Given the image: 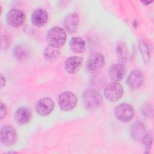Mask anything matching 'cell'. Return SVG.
I'll return each mask as SVG.
<instances>
[{
  "instance_id": "cell-5",
  "label": "cell",
  "mask_w": 154,
  "mask_h": 154,
  "mask_svg": "<svg viewBox=\"0 0 154 154\" xmlns=\"http://www.w3.org/2000/svg\"><path fill=\"white\" fill-rule=\"evenodd\" d=\"M17 134L16 129L10 125L4 126L1 128V143L5 146H13L17 141Z\"/></svg>"
},
{
  "instance_id": "cell-11",
  "label": "cell",
  "mask_w": 154,
  "mask_h": 154,
  "mask_svg": "<svg viewBox=\"0 0 154 154\" xmlns=\"http://www.w3.org/2000/svg\"><path fill=\"white\" fill-rule=\"evenodd\" d=\"M144 82V76L142 72L138 70H132L128 75L126 83L129 88L134 90L142 85Z\"/></svg>"
},
{
  "instance_id": "cell-6",
  "label": "cell",
  "mask_w": 154,
  "mask_h": 154,
  "mask_svg": "<svg viewBox=\"0 0 154 154\" xmlns=\"http://www.w3.org/2000/svg\"><path fill=\"white\" fill-rule=\"evenodd\" d=\"M58 105L60 109L64 111L73 109L76 105L78 99L75 94L70 91L61 93L58 97Z\"/></svg>"
},
{
  "instance_id": "cell-1",
  "label": "cell",
  "mask_w": 154,
  "mask_h": 154,
  "mask_svg": "<svg viewBox=\"0 0 154 154\" xmlns=\"http://www.w3.org/2000/svg\"><path fill=\"white\" fill-rule=\"evenodd\" d=\"M82 99L85 108L89 111L98 109L103 103V98L100 93L93 88L84 90L82 93Z\"/></svg>"
},
{
  "instance_id": "cell-8",
  "label": "cell",
  "mask_w": 154,
  "mask_h": 154,
  "mask_svg": "<svg viewBox=\"0 0 154 154\" xmlns=\"http://www.w3.org/2000/svg\"><path fill=\"white\" fill-rule=\"evenodd\" d=\"M25 20V13L17 9H11L6 14V21L10 26L18 28L22 25Z\"/></svg>"
},
{
  "instance_id": "cell-24",
  "label": "cell",
  "mask_w": 154,
  "mask_h": 154,
  "mask_svg": "<svg viewBox=\"0 0 154 154\" xmlns=\"http://www.w3.org/2000/svg\"><path fill=\"white\" fill-rule=\"evenodd\" d=\"M0 107H1V111H0V117H1V120H2L7 114V108L5 104H4L2 102H1L0 104Z\"/></svg>"
},
{
  "instance_id": "cell-19",
  "label": "cell",
  "mask_w": 154,
  "mask_h": 154,
  "mask_svg": "<svg viewBox=\"0 0 154 154\" xmlns=\"http://www.w3.org/2000/svg\"><path fill=\"white\" fill-rule=\"evenodd\" d=\"M138 46L143 62L146 64H147L150 60V49L148 45L144 40H140L138 43Z\"/></svg>"
},
{
  "instance_id": "cell-20",
  "label": "cell",
  "mask_w": 154,
  "mask_h": 154,
  "mask_svg": "<svg viewBox=\"0 0 154 154\" xmlns=\"http://www.w3.org/2000/svg\"><path fill=\"white\" fill-rule=\"evenodd\" d=\"M116 52L119 60L122 61H126L128 58L129 50L125 43H119L116 48Z\"/></svg>"
},
{
  "instance_id": "cell-10",
  "label": "cell",
  "mask_w": 154,
  "mask_h": 154,
  "mask_svg": "<svg viewBox=\"0 0 154 154\" xmlns=\"http://www.w3.org/2000/svg\"><path fill=\"white\" fill-rule=\"evenodd\" d=\"M32 117V111L31 109L26 106L19 108L15 112L14 119L16 123L20 126L28 123Z\"/></svg>"
},
{
  "instance_id": "cell-9",
  "label": "cell",
  "mask_w": 154,
  "mask_h": 154,
  "mask_svg": "<svg viewBox=\"0 0 154 154\" xmlns=\"http://www.w3.org/2000/svg\"><path fill=\"white\" fill-rule=\"evenodd\" d=\"M54 108V101L49 97H45L38 100L35 105L36 112L40 116L45 117L51 114Z\"/></svg>"
},
{
  "instance_id": "cell-4",
  "label": "cell",
  "mask_w": 154,
  "mask_h": 154,
  "mask_svg": "<svg viewBox=\"0 0 154 154\" xmlns=\"http://www.w3.org/2000/svg\"><path fill=\"white\" fill-rule=\"evenodd\" d=\"M105 65V58L100 52H94L88 58L87 62V70L91 74L99 73Z\"/></svg>"
},
{
  "instance_id": "cell-2",
  "label": "cell",
  "mask_w": 154,
  "mask_h": 154,
  "mask_svg": "<svg viewBox=\"0 0 154 154\" xmlns=\"http://www.w3.org/2000/svg\"><path fill=\"white\" fill-rule=\"evenodd\" d=\"M46 38L49 46L59 48L65 43L66 34L63 28L56 26L48 32Z\"/></svg>"
},
{
  "instance_id": "cell-17",
  "label": "cell",
  "mask_w": 154,
  "mask_h": 154,
  "mask_svg": "<svg viewBox=\"0 0 154 154\" xmlns=\"http://www.w3.org/2000/svg\"><path fill=\"white\" fill-rule=\"evenodd\" d=\"M69 46L72 52L77 54H82L85 50V41L81 37L72 38L69 42Z\"/></svg>"
},
{
  "instance_id": "cell-13",
  "label": "cell",
  "mask_w": 154,
  "mask_h": 154,
  "mask_svg": "<svg viewBox=\"0 0 154 154\" xmlns=\"http://www.w3.org/2000/svg\"><path fill=\"white\" fill-rule=\"evenodd\" d=\"M126 67L122 63L114 64L111 66L108 71L109 79L113 82H117L122 80L126 74Z\"/></svg>"
},
{
  "instance_id": "cell-21",
  "label": "cell",
  "mask_w": 154,
  "mask_h": 154,
  "mask_svg": "<svg viewBox=\"0 0 154 154\" xmlns=\"http://www.w3.org/2000/svg\"><path fill=\"white\" fill-rule=\"evenodd\" d=\"M13 55L19 61H23L27 58L28 52L27 49L23 46L17 45L13 48Z\"/></svg>"
},
{
  "instance_id": "cell-15",
  "label": "cell",
  "mask_w": 154,
  "mask_h": 154,
  "mask_svg": "<svg viewBox=\"0 0 154 154\" xmlns=\"http://www.w3.org/2000/svg\"><path fill=\"white\" fill-rule=\"evenodd\" d=\"M48 20V13L43 8H39L35 10L31 14V22L36 26L40 27L45 25L47 23Z\"/></svg>"
},
{
  "instance_id": "cell-12",
  "label": "cell",
  "mask_w": 154,
  "mask_h": 154,
  "mask_svg": "<svg viewBox=\"0 0 154 154\" xmlns=\"http://www.w3.org/2000/svg\"><path fill=\"white\" fill-rule=\"evenodd\" d=\"M79 17L75 13H70L66 16L64 20V26L66 31L69 34L75 33L78 28Z\"/></svg>"
},
{
  "instance_id": "cell-25",
  "label": "cell",
  "mask_w": 154,
  "mask_h": 154,
  "mask_svg": "<svg viewBox=\"0 0 154 154\" xmlns=\"http://www.w3.org/2000/svg\"><path fill=\"white\" fill-rule=\"evenodd\" d=\"M5 84V79L2 75H1V88H2Z\"/></svg>"
},
{
  "instance_id": "cell-23",
  "label": "cell",
  "mask_w": 154,
  "mask_h": 154,
  "mask_svg": "<svg viewBox=\"0 0 154 154\" xmlns=\"http://www.w3.org/2000/svg\"><path fill=\"white\" fill-rule=\"evenodd\" d=\"M142 142L143 143L144 146H145V149L146 150V153H149L150 149H151L152 147V136L149 134H146V136L144 137V139L143 140Z\"/></svg>"
},
{
  "instance_id": "cell-14",
  "label": "cell",
  "mask_w": 154,
  "mask_h": 154,
  "mask_svg": "<svg viewBox=\"0 0 154 154\" xmlns=\"http://www.w3.org/2000/svg\"><path fill=\"white\" fill-rule=\"evenodd\" d=\"M83 60L82 58L77 56H72L66 59L64 63L66 70L70 74L76 73L82 66Z\"/></svg>"
},
{
  "instance_id": "cell-3",
  "label": "cell",
  "mask_w": 154,
  "mask_h": 154,
  "mask_svg": "<svg viewBox=\"0 0 154 154\" xmlns=\"http://www.w3.org/2000/svg\"><path fill=\"white\" fill-rule=\"evenodd\" d=\"M115 117L120 122H128L134 117V109L132 106L127 103H122L114 109Z\"/></svg>"
},
{
  "instance_id": "cell-26",
  "label": "cell",
  "mask_w": 154,
  "mask_h": 154,
  "mask_svg": "<svg viewBox=\"0 0 154 154\" xmlns=\"http://www.w3.org/2000/svg\"><path fill=\"white\" fill-rule=\"evenodd\" d=\"M141 2L147 5H149V4H150V3H152V1H141Z\"/></svg>"
},
{
  "instance_id": "cell-16",
  "label": "cell",
  "mask_w": 154,
  "mask_h": 154,
  "mask_svg": "<svg viewBox=\"0 0 154 154\" xmlns=\"http://www.w3.org/2000/svg\"><path fill=\"white\" fill-rule=\"evenodd\" d=\"M146 134V128L141 122H136L131 127V136L134 140L137 141H142Z\"/></svg>"
},
{
  "instance_id": "cell-7",
  "label": "cell",
  "mask_w": 154,
  "mask_h": 154,
  "mask_svg": "<svg viewBox=\"0 0 154 154\" xmlns=\"http://www.w3.org/2000/svg\"><path fill=\"white\" fill-rule=\"evenodd\" d=\"M123 94V87L117 82H113L108 84L104 90V96L106 99L112 102L119 100Z\"/></svg>"
},
{
  "instance_id": "cell-22",
  "label": "cell",
  "mask_w": 154,
  "mask_h": 154,
  "mask_svg": "<svg viewBox=\"0 0 154 154\" xmlns=\"http://www.w3.org/2000/svg\"><path fill=\"white\" fill-rule=\"evenodd\" d=\"M141 112L143 114L144 116L149 117L152 116L153 113V107L152 105L149 103H145L141 108Z\"/></svg>"
},
{
  "instance_id": "cell-18",
  "label": "cell",
  "mask_w": 154,
  "mask_h": 154,
  "mask_svg": "<svg viewBox=\"0 0 154 154\" xmlns=\"http://www.w3.org/2000/svg\"><path fill=\"white\" fill-rule=\"evenodd\" d=\"M60 55V52L58 48L49 46L46 47L44 51L43 55L47 61H53L57 60Z\"/></svg>"
}]
</instances>
